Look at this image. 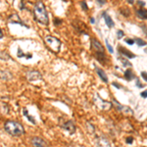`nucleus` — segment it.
<instances>
[{"label":"nucleus","mask_w":147,"mask_h":147,"mask_svg":"<svg viewBox=\"0 0 147 147\" xmlns=\"http://www.w3.org/2000/svg\"><path fill=\"white\" fill-rule=\"evenodd\" d=\"M94 103L99 109L101 110H109L111 107H112V103L108 102V101H105L104 99L101 98L98 94H96V96L94 97Z\"/></svg>","instance_id":"obj_5"},{"label":"nucleus","mask_w":147,"mask_h":147,"mask_svg":"<svg viewBox=\"0 0 147 147\" xmlns=\"http://www.w3.org/2000/svg\"><path fill=\"white\" fill-rule=\"evenodd\" d=\"M134 42L136 43L138 46H145V45L147 44L146 41H144L143 39H141V38H135L134 39Z\"/></svg>","instance_id":"obj_20"},{"label":"nucleus","mask_w":147,"mask_h":147,"mask_svg":"<svg viewBox=\"0 0 147 147\" xmlns=\"http://www.w3.org/2000/svg\"><path fill=\"white\" fill-rule=\"evenodd\" d=\"M134 73L132 72V69H128L126 70V71L125 72V78H126L128 80H133V78H134Z\"/></svg>","instance_id":"obj_16"},{"label":"nucleus","mask_w":147,"mask_h":147,"mask_svg":"<svg viewBox=\"0 0 147 147\" xmlns=\"http://www.w3.org/2000/svg\"><path fill=\"white\" fill-rule=\"evenodd\" d=\"M33 15H35V19L38 23H40V24L45 25V26H47L49 24L48 13H47L44 4L41 1H38L35 4Z\"/></svg>","instance_id":"obj_1"},{"label":"nucleus","mask_w":147,"mask_h":147,"mask_svg":"<svg viewBox=\"0 0 147 147\" xmlns=\"http://www.w3.org/2000/svg\"><path fill=\"white\" fill-rule=\"evenodd\" d=\"M86 128H87L88 132H90V133L95 132V128H94V126L91 125L90 123H86Z\"/></svg>","instance_id":"obj_21"},{"label":"nucleus","mask_w":147,"mask_h":147,"mask_svg":"<svg viewBox=\"0 0 147 147\" xmlns=\"http://www.w3.org/2000/svg\"><path fill=\"white\" fill-rule=\"evenodd\" d=\"M120 112L124 113V114H126V115H130V116H132V115H133V111L130 109L128 106H125V105L122 106Z\"/></svg>","instance_id":"obj_14"},{"label":"nucleus","mask_w":147,"mask_h":147,"mask_svg":"<svg viewBox=\"0 0 147 147\" xmlns=\"http://www.w3.org/2000/svg\"><path fill=\"white\" fill-rule=\"evenodd\" d=\"M136 14L140 19H142V20L147 19V10H145V9H139V10H137Z\"/></svg>","instance_id":"obj_15"},{"label":"nucleus","mask_w":147,"mask_h":147,"mask_svg":"<svg viewBox=\"0 0 147 147\" xmlns=\"http://www.w3.org/2000/svg\"><path fill=\"white\" fill-rule=\"evenodd\" d=\"M31 144L33 147H48V144L44 139L39 136H35L31 139Z\"/></svg>","instance_id":"obj_7"},{"label":"nucleus","mask_w":147,"mask_h":147,"mask_svg":"<svg viewBox=\"0 0 147 147\" xmlns=\"http://www.w3.org/2000/svg\"><path fill=\"white\" fill-rule=\"evenodd\" d=\"M141 76H142V78H143L144 80L147 81V73H146V72H141Z\"/></svg>","instance_id":"obj_28"},{"label":"nucleus","mask_w":147,"mask_h":147,"mask_svg":"<svg viewBox=\"0 0 147 147\" xmlns=\"http://www.w3.org/2000/svg\"><path fill=\"white\" fill-rule=\"evenodd\" d=\"M119 60L121 61L122 63H123L124 66H128V67H132V63L130 62L128 60H126V59L124 57V56H121V57H119Z\"/></svg>","instance_id":"obj_19"},{"label":"nucleus","mask_w":147,"mask_h":147,"mask_svg":"<svg viewBox=\"0 0 147 147\" xmlns=\"http://www.w3.org/2000/svg\"><path fill=\"white\" fill-rule=\"evenodd\" d=\"M8 23H10V24H17V25H21V26H24V27H27V28H29L28 26H26V25L24 24V22L22 21L21 19H20L19 15L18 14H12L9 17L8 19Z\"/></svg>","instance_id":"obj_9"},{"label":"nucleus","mask_w":147,"mask_h":147,"mask_svg":"<svg viewBox=\"0 0 147 147\" xmlns=\"http://www.w3.org/2000/svg\"><path fill=\"white\" fill-rule=\"evenodd\" d=\"M112 84L114 85V86H116L117 88H121V87H122L121 85H120V84H118V83H116V82H113Z\"/></svg>","instance_id":"obj_33"},{"label":"nucleus","mask_w":147,"mask_h":147,"mask_svg":"<svg viewBox=\"0 0 147 147\" xmlns=\"http://www.w3.org/2000/svg\"><path fill=\"white\" fill-rule=\"evenodd\" d=\"M121 13H122V14H123L124 16H126V17H128V16H130V10H128V8H126V10L124 9L123 11H121Z\"/></svg>","instance_id":"obj_24"},{"label":"nucleus","mask_w":147,"mask_h":147,"mask_svg":"<svg viewBox=\"0 0 147 147\" xmlns=\"http://www.w3.org/2000/svg\"><path fill=\"white\" fill-rule=\"evenodd\" d=\"M80 6L82 7V9H83L84 11H87V10H88V7H87L86 3H85L84 1H81V2H80Z\"/></svg>","instance_id":"obj_26"},{"label":"nucleus","mask_w":147,"mask_h":147,"mask_svg":"<svg viewBox=\"0 0 147 147\" xmlns=\"http://www.w3.org/2000/svg\"><path fill=\"white\" fill-rule=\"evenodd\" d=\"M126 42L128 44H130V45H133V44L135 43L134 39H132V38H126Z\"/></svg>","instance_id":"obj_25"},{"label":"nucleus","mask_w":147,"mask_h":147,"mask_svg":"<svg viewBox=\"0 0 147 147\" xmlns=\"http://www.w3.org/2000/svg\"><path fill=\"white\" fill-rule=\"evenodd\" d=\"M105 43H106V46H107V48H108V50H109L110 53H114V49H113V47L109 44L108 39H105Z\"/></svg>","instance_id":"obj_22"},{"label":"nucleus","mask_w":147,"mask_h":147,"mask_svg":"<svg viewBox=\"0 0 147 147\" xmlns=\"http://www.w3.org/2000/svg\"><path fill=\"white\" fill-rule=\"evenodd\" d=\"M90 22H91V24H94V23H95V20H94V18H90Z\"/></svg>","instance_id":"obj_35"},{"label":"nucleus","mask_w":147,"mask_h":147,"mask_svg":"<svg viewBox=\"0 0 147 147\" xmlns=\"http://www.w3.org/2000/svg\"><path fill=\"white\" fill-rule=\"evenodd\" d=\"M3 37H4V35H3V31H2V29H0V38H3Z\"/></svg>","instance_id":"obj_34"},{"label":"nucleus","mask_w":147,"mask_h":147,"mask_svg":"<svg viewBox=\"0 0 147 147\" xmlns=\"http://www.w3.org/2000/svg\"><path fill=\"white\" fill-rule=\"evenodd\" d=\"M27 78L29 81H35V80H39L42 78L41 74H40L39 72H37V71H31V72H29L27 74Z\"/></svg>","instance_id":"obj_10"},{"label":"nucleus","mask_w":147,"mask_h":147,"mask_svg":"<svg viewBox=\"0 0 147 147\" xmlns=\"http://www.w3.org/2000/svg\"><path fill=\"white\" fill-rule=\"evenodd\" d=\"M96 1L98 2L99 5H104L106 3V0H96Z\"/></svg>","instance_id":"obj_31"},{"label":"nucleus","mask_w":147,"mask_h":147,"mask_svg":"<svg viewBox=\"0 0 147 147\" xmlns=\"http://www.w3.org/2000/svg\"><path fill=\"white\" fill-rule=\"evenodd\" d=\"M95 71H96L97 74L99 76V78H100L101 80L104 81V82H108V76H107V74H105V72H104L102 69H100V68L95 66Z\"/></svg>","instance_id":"obj_12"},{"label":"nucleus","mask_w":147,"mask_h":147,"mask_svg":"<svg viewBox=\"0 0 147 147\" xmlns=\"http://www.w3.org/2000/svg\"><path fill=\"white\" fill-rule=\"evenodd\" d=\"M119 49H120V53L122 54V56H124V57L126 58H128V59H132L135 57V55L133 53H132L128 49L125 48V47L123 46H119Z\"/></svg>","instance_id":"obj_11"},{"label":"nucleus","mask_w":147,"mask_h":147,"mask_svg":"<svg viewBox=\"0 0 147 147\" xmlns=\"http://www.w3.org/2000/svg\"><path fill=\"white\" fill-rule=\"evenodd\" d=\"M44 41L46 46L50 49L51 51L55 52V53H58L61 49V46H62V42L58 39L57 37H46L44 38Z\"/></svg>","instance_id":"obj_4"},{"label":"nucleus","mask_w":147,"mask_h":147,"mask_svg":"<svg viewBox=\"0 0 147 147\" xmlns=\"http://www.w3.org/2000/svg\"><path fill=\"white\" fill-rule=\"evenodd\" d=\"M144 51H145V53H147V48L145 49V50H144Z\"/></svg>","instance_id":"obj_37"},{"label":"nucleus","mask_w":147,"mask_h":147,"mask_svg":"<svg viewBox=\"0 0 147 147\" xmlns=\"http://www.w3.org/2000/svg\"><path fill=\"white\" fill-rule=\"evenodd\" d=\"M23 114H24L25 116H26L27 118H28V119L29 120V122H31V123H33V124H35H35H37V122H35V118H33V117H31V116H29V112H28V110H27L26 108H25V109L23 110Z\"/></svg>","instance_id":"obj_18"},{"label":"nucleus","mask_w":147,"mask_h":147,"mask_svg":"<svg viewBox=\"0 0 147 147\" xmlns=\"http://www.w3.org/2000/svg\"><path fill=\"white\" fill-rule=\"evenodd\" d=\"M102 16L104 17V20H105V23H106V25H107L109 28H113L114 27V21L112 20V18L110 17L109 15L107 14V12H103V14Z\"/></svg>","instance_id":"obj_13"},{"label":"nucleus","mask_w":147,"mask_h":147,"mask_svg":"<svg viewBox=\"0 0 147 147\" xmlns=\"http://www.w3.org/2000/svg\"><path fill=\"white\" fill-rule=\"evenodd\" d=\"M126 143H128V144H132V142H133V137H132V136H128V137H126Z\"/></svg>","instance_id":"obj_27"},{"label":"nucleus","mask_w":147,"mask_h":147,"mask_svg":"<svg viewBox=\"0 0 147 147\" xmlns=\"http://www.w3.org/2000/svg\"><path fill=\"white\" fill-rule=\"evenodd\" d=\"M91 47H92V49H93L94 53H95L96 59L101 63V64H104V63L106 62V60H107V58H106V55H105V53H104V48H103L102 44H101L97 39L93 38V39H91Z\"/></svg>","instance_id":"obj_3"},{"label":"nucleus","mask_w":147,"mask_h":147,"mask_svg":"<svg viewBox=\"0 0 147 147\" xmlns=\"http://www.w3.org/2000/svg\"><path fill=\"white\" fill-rule=\"evenodd\" d=\"M136 85H137V86H138V87H140V88L144 87V85H143V84H142V83H140L138 80H136Z\"/></svg>","instance_id":"obj_32"},{"label":"nucleus","mask_w":147,"mask_h":147,"mask_svg":"<svg viewBox=\"0 0 147 147\" xmlns=\"http://www.w3.org/2000/svg\"><path fill=\"white\" fill-rule=\"evenodd\" d=\"M128 3L130 4H133V2H134V0H128Z\"/></svg>","instance_id":"obj_36"},{"label":"nucleus","mask_w":147,"mask_h":147,"mask_svg":"<svg viewBox=\"0 0 147 147\" xmlns=\"http://www.w3.org/2000/svg\"><path fill=\"white\" fill-rule=\"evenodd\" d=\"M125 35V33H124V31H121V29H119V31H117V38L118 39H121L122 37Z\"/></svg>","instance_id":"obj_23"},{"label":"nucleus","mask_w":147,"mask_h":147,"mask_svg":"<svg viewBox=\"0 0 147 147\" xmlns=\"http://www.w3.org/2000/svg\"><path fill=\"white\" fill-rule=\"evenodd\" d=\"M4 128L6 132H8L12 136H21L25 133V128L19 122L16 121H7L4 124Z\"/></svg>","instance_id":"obj_2"},{"label":"nucleus","mask_w":147,"mask_h":147,"mask_svg":"<svg viewBox=\"0 0 147 147\" xmlns=\"http://www.w3.org/2000/svg\"><path fill=\"white\" fill-rule=\"evenodd\" d=\"M31 54H26V53H23V51H22V49L21 48H19L18 49V57L19 58H22V57H25V58H27V59H31Z\"/></svg>","instance_id":"obj_17"},{"label":"nucleus","mask_w":147,"mask_h":147,"mask_svg":"<svg viewBox=\"0 0 147 147\" xmlns=\"http://www.w3.org/2000/svg\"><path fill=\"white\" fill-rule=\"evenodd\" d=\"M60 126L62 128H64L65 130L69 132L70 133H74L76 132V126L74 125V123L72 121H65V120L60 119Z\"/></svg>","instance_id":"obj_6"},{"label":"nucleus","mask_w":147,"mask_h":147,"mask_svg":"<svg viewBox=\"0 0 147 147\" xmlns=\"http://www.w3.org/2000/svg\"><path fill=\"white\" fill-rule=\"evenodd\" d=\"M95 142H96V146L97 147H112V146H111V142L104 136L97 137Z\"/></svg>","instance_id":"obj_8"},{"label":"nucleus","mask_w":147,"mask_h":147,"mask_svg":"<svg viewBox=\"0 0 147 147\" xmlns=\"http://www.w3.org/2000/svg\"><path fill=\"white\" fill-rule=\"evenodd\" d=\"M137 4H138L139 6H141V7H144V6H145V2L144 1H137Z\"/></svg>","instance_id":"obj_30"},{"label":"nucleus","mask_w":147,"mask_h":147,"mask_svg":"<svg viewBox=\"0 0 147 147\" xmlns=\"http://www.w3.org/2000/svg\"><path fill=\"white\" fill-rule=\"evenodd\" d=\"M140 96H141L142 98H147V90H144V91H142L141 93H140Z\"/></svg>","instance_id":"obj_29"}]
</instances>
